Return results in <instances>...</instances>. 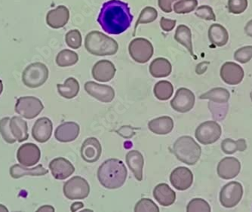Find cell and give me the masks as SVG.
<instances>
[{"mask_svg":"<svg viewBox=\"0 0 252 212\" xmlns=\"http://www.w3.org/2000/svg\"><path fill=\"white\" fill-rule=\"evenodd\" d=\"M41 151L36 144L27 143L21 145L17 152V159L19 163L25 167L36 165L40 160Z\"/></svg>","mask_w":252,"mask_h":212,"instance_id":"obj_13","label":"cell"},{"mask_svg":"<svg viewBox=\"0 0 252 212\" xmlns=\"http://www.w3.org/2000/svg\"><path fill=\"white\" fill-rule=\"evenodd\" d=\"M243 196V187L239 182H232L223 186L220 193V204L230 209L239 204Z\"/></svg>","mask_w":252,"mask_h":212,"instance_id":"obj_10","label":"cell"},{"mask_svg":"<svg viewBox=\"0 0 252 212\" xmlns=\"http://www.w3.org/2000/svg\"><path fill=\"white\" fill-rule=\"evenodd\" d=\"M55 208L52 206H43L38 209L37 212H55Z\"/></svg>","mask_w":252,"mask_h":212,"instance_id":"obj_52","label":"cell"},{"mask_svg":"<svg viewBox=\"0 0 252 212\" xmlns=\"http://www.w3.org/2000/svg\"><path fill=\"white\" fill-rule=\"evenodd\" d=\"M116 72L115 65L108 60L99 61L94 65L92 70L93 78L100 83H107L113 80Z\"/></svg>","mask_w":252,"mask_h":212,"instance_id":"obj_17","label":"cell"},{"mask_svg":"<svg viewBox=\"0 0 252 212\" xmlns=\"http://www.w3.org/2000/svg\"><path fill=\"white\" fill-rule=\"evenodd\" d=\"M158 17V12L154 7L147 6L141 11L138 19L136 21L135 27H134V32L137 30V26L139 25H146V24L152 23L157 20Z\"/></svg>","mask_w":252,"mask_h":212,"instance_id":"obj_37","label":"cell"},{"mask_svg":"<svg viewBox=\"0 0 252 212\" xmlns=\"http://www.w3.org/2000/svg\"><path fill=\"white\" fill-rule=\"evenodd\" d=\"M154 46L148 39L136 38L130 42L128 52L131 59L139 63H145L154 55Z\"/></svg>","mask_w":252,"mask_h":212,"instance_id":"obj_7","label":"cell"},{"mask_svg":"<svg viewBox=\"0 0 252 212\" xmlns=\"http://www.w3.org/2000/svg\"><path fill=\"white\" fill-rule=\"evenodd\" d=\"M70 19V12L64 5H59L51 10L46 15V23L54 29H60L67 24Z\"/></svg>","mask_w":252,"mask_h":212,"instance_id":"obj_20","label":"cell"},{"mask_svg":"<svg viewBox=\"0 0 252 212\" xmlns=\"http://www.w3.org/2000/svg\"><path fill=\"white\" fill-rule=\"evenodd\" d=\"M212 211L211 206L209 203L205 200V199H192L189 202V204L187 206V212H209Z\"/></svg>","mask_w":252,"mask_h":212,"instance_id":"obj_41","label":"cell"},{"mask_svg":"<svg viewBox=\"0 0 252 212\" xmlns=\"http://www.w3.org/2000/svg\"><path fill=\"white\" fill-rule=\"evenodd\" d=\"M175 39L178 43L185 46L190 54L191 56L196 59V56L194 55L193 48H192V32L188 26L181 25L177 28L175 30Z\"/></svg>","mask_w":252,"mask_h":212,"instance_id":"obj_30","label":"cell"},{"mask_svg":"<svg viewBox=\"0 0 252 212\" xmlns=\"http://www.w3.org/2000/svg\"><path fill=\"white\" fill-rule=\"evenodd\" d=\"M248 5V0H228V11L233 15H240L247 9Z\"/></svg>","mask_w":252,"mask_h":212,"instance_id":"obj_42","label":"cell"},{"mask_svg":"<svg viewBox=\"0 0 252 212\" xmlns=\"http://www.w3.org/2000/svg\"><path fill=\"white\" fill-rule=\"evenodd\" d=\"M86 50L96 56H111L118 52V42L99 31H92L85 39Z\"/></svg>","mask_w":252,"mask_h":212,"instance_id":"obj_3","label":"cell"},{"mask_svg":"<svg viewBox=\"0 0 252 212\" xmlns=\"http://www.w3.org/2000/svg\"><path fill=\"white\" fill-rule=\"evenodd\" d=\"M245 32L249 37L252 38V19L246 24V26L244 28Z\"/></svg>","mask_w":252,"mask_h":212,"instance_id":"obj_50","label":"cell"},{"mask_svg":"<svg viewBox=\"0 0 252 212\" xmlns=\"http://www.w3.org/2000/svg\"><path fill=\"white\" fill-rule=\"evenodd\" d=\"M197 6V0H179L174 4L173 10L176 14L184 15L193 12Z\"/></svg>","mask_w":252,"mask_h":212,"instance_id":"obj_38","label":"cell"},{"mask_svg":"<svg viewBox=\"0 0 252 212\" xmlns=\"http://www.w3.org/2000/svg\"><path fill=\"white\" fill-rule=\"evenodd\" d=\"M195 15L198 18L205 21H216V15L214 12L213 8L209 5H201L198 7Z\"/></svg>","mask_w":252,"mask_h":212,"instance_id":"obj_45","label":"cell"},{"mask_svg":"<svg viewBox=\"0 0 252 212\" xmlns=\"http://www.w3.org/2000/svg\"><path fill=\"white\" fill-rule=\"evenodd\" d=\"M148 128L156 135H168L173 130L174 121L171 117L166 116L158 117L149 121Z\"/></svg>","mask_w":252,"mask_h":212,"instance_id":"obj_25","label":"cell"},{"mask_svg":"<svg viewBox=\"0 0 252 212\" xmlns=\"http://www.w3.org/2000/svg\"><path fill=\"white\" fill-rule=\"evenodd\" d=\"M79 61V56L76 52L70 49L61 51L56 57V63L61 67H66L76 64Z\"/></svg>","mask_w":252,"mask_h":212,"instance_id":"obj_35","label":"cell"},{"mask_svg":"<svg viewBox=\"0 0 252 212\" xmlns=\"http://www.w3.org/2000/svg\"><path fill=\"white\" fill-rule=\"evenodd\" d=\"M230 97V94L227 89L219 87L211 89L207 92L201 94L199 98L201 100L208 99L210 101L216 103H226L228 102Z\"/></svg>","mask_w":252,"mask_h":212,"instance_id":"obj_32","label":"cell"},{"mask_svg":"<svg viewBox=\"0 0 252 212\" xmlns=\"http://www.w3.org/2000/svg\"><path fill=\"white\" fill-rule=\"evenodd\" d=\"M65 41L69 47L73 49H78L81 47L83 43L81 32L78 30H72L69 31L65 36Z\"/></svg>","mask_w":252,"mask_h":212,"instance_id":"obj_39","label":"cell"},{"mask_svg":"<svg viewBox=\"0 0 252 212\" xmlns=\"http://www.w3.org/2000/svg\"><path fill=\"white\" fill-rule=\"evenodd\" d=\"M10 120L11 118L9 117H5L0 120V133L7 143L14 144L16 142L17 140L11 133V128H10Z\"/></svg>","mask_w":252,"mask_h":212,"instance_id":"obj_40","label":"cell"},{"mask_svg":"<svg viewBox=\"0 0 252 212\" xmlns=\"http://www.w3.org/2000/svg\"><path fill=\"white\" fill-rule=\"evenodd\" d=\"M220 75L225 83L230 86H236L242 83L245 73L240 65L234 62H226L222 65Z\"/></svg>","mask_w":252,"mask_h":212,"instance_id":"obj_14","label":"cell"},{"mask_svg":"<svg viewBox=\"0 0 252 212\" xmlns=\"http://www.w3.org/2000/svg\"><path fill=\"white\" fill-rule=\"evenodd\" d=\"M43 109L42 101L37 97L32 96L20 97L15 104V112L28 120L36 118Z\"/></svg>","mask_w":252,"mask_h":212,"instance_id":"obj_8","label":"cell"},{"mask_svg":"<svg viewBox=\"0 0 252 212\" xmlns=\"http://www.w3.org/2000/svg\"><path fill=\"white\" fill-rule=\"evenodd\" d=\"M235 61L241 63H246L250 61L252 59V46H244L238 49L235 52Z\"/></svg>","mask_w":252,"mask_h":212,"instance_id":"obj_43","label":"cell"},{"mask_svg":"<svg viewBox=\"0 0 252 212\" xmlns=\"http://www.w3.org/2000/svg\"><path fill=\"white\" fill-rule=\"evenodd\" d=\"M247 149V144H246V140L239 139L237 141H233L231 138H226L223 140L221 143V150L224 153L233 154L235 152L239 151V152H243Z\"/></svg>","mask_w":252,"mask_h":212,"instance_id":"obj_33","label":"cell"},{"mask_svg":"<svg viewBox=\"0 0 252 212\" xmlns=\"http://www.w3.org/2000/svg\"><path fill=\"white\" fill-rule=\"evenodd\" d=\"M80 127L74 121H66L59 125L55 130V137L60 142L67 143L78 138Z\"/></svg>","mask_w":252,"mask_h":212,"instance_id":"obj_22","label":"cell"},{"mask_svg":"<svg viewBox=\"0 0 252 212\" xmlns=\"http://www.w3.org/2000/svg\"><path fill=\"white\" fill-rule=\"evenodd\" d=\"M49 169L57 180H65L75 172L73 164L63 157L53 159L49 164Z\"/></svg>","mask_w":252,"mask_h":212,"instance_id":"obj_18","label":"cell"},{"mask_svg":"<svg viewBox=\"0 0 252 212\" xmlns=\"http://www.w3.org/2000/svg\"><path fill=\"white\" fill-rule=\"evenodd\" d=\"M58 91L62 97L66 99H72L76 97L79 94V82L73 77H69L65 80L63 84L57 85Z\"/></svg>","mask_w":252,"mask_h":212,"instance_id":"obj_31","label":"cell"},{"mask_svg":"<svg viewBox=\"0 0 252 212\" xmlns=\"http://www.w3.org/2000/svg\"><path fill=\"white\" fill-rule=\"evenodd\" d=\"M49 78V69L40 62L31 63L27 66L22 73V81L25 86L31 89L40 87Z\"/></svg>","mask_w":252,"mask_h":212,"instance_id":"obj_5","label":"cell"},{"mask_svg":"<svg viewBox=\"0 0 252 212\" xmlns=\"http://www.w3.org/2000/svg\"><path fill=\"white\" fill-rule=\"evenodd\" d=\"M84 207V204L82 202H77V203H73L70 207V210L72 212H77L79 209H83Z\"/></svg>","mask_w":252,"mask_h":212,"instance_id":"obj_51","label":"cell"},{"mask_svg":"<svg viewBox=\"0 0 252 212\" xmlns=\"http://www.w3.org/2000/svg\"><path fill=\"white\" fill-rule=\"evenodd\" d=\"M10 128L18 142L27 141L29 138L28 123L21 117H14L10 120Z\"/></svg>","mask_w":252,"mask_h":212,"instance_id":"obj_29","label":"cell"},{"mask_svg":"<svg viewBox=\"0 0 252 212\" xmlns=\"http://www.w3.org/2000/svg\"><path fill=\"white\" fill-rule=\"evenodd\" d=\"M195 101L196 97L192 91L186 88H180L170 104L177 112L185 114L193 108Z\"/></svg>","mask_w":252,"mask_h":212,"instance_id":"obj_11","label":"cell"},{"mask_svg":"<svg viewBox=\"0 0 252 212\" xmlns=\"http://www.w3.org/2000/svg\"><path fill=\"white\" fill-rule=\"evenodd\" d=\"M154 196L158 204L168 207L175 203L176 193L167 183H159L154 189Z\"/></svg>","mask_w":252,"mask_h":212,"instance_id":"obj_24","label":"cell"},{"mask_svg":"<svg viewBox=\"0 0 252 212\" xmlns=\"http://www.w3.org/2000/svg\"><path fill=\"white\" fill-rule=\"evenodd\" d=\"M173 152L183 163L193 165L200 159L202 148L192 137L182 136L174 144Z\"/></svg>","mask_w":252,"mask_h":212,"instance_id":"obj_4","label":"cell"},{"mask_svg":"<svg viewBox=\"0 0 252 212\" xmlns=\"http://www.w3.org/2000/svg\"><path fill=\"white\" fill-rule=\"evenodd\" d=\"M0 212H8V210L5 206H3V205L0 204Z\"/></svg>","mask_w":252,"mask_h":212,"instance_id":"obj_53","label":"cell"},{"mask_svg":"<svg viewBox=\"0 0 252 212\" xmlns=\"http://www.w3.org/2000/svg\"><path fill=\"white\" fill-rule=\"evenodd\" d=\"M209 41L217 47H223L229 41V33L224 27L220 24H213L208 32Z\"/></svg>","mask_w":252,"mask_h":212,"instance_id":"obj_26","label":"cell"},{"mask_svg":"<svg viewBox=\"0 0 252 212\" xmlns=\"http://www.w3.org/2000/svg\"><path fill=\"white\" fill-rule=\"evenodd\" d=\"M250 97H251V100H252V91H251V93H250Z\"/></svg>","mask_w":252,"mask_h":212,"instance_id":"obj_55","label":"cell"},{"mask_svg":"<svg viewBox=\"0 0 252 212\" xmlns=\"http://www.w3.org/2000/svg\"><path fill=\"white\" fill-rule=\"evenodd\" d=\"M154 92L158 100H168L174 93L173 85L166 80L158 82L154 86Z\"/></svg>","mask_w":252,"mask_h":212,"instance_id":"obj_34","label":"cell"},{"mask_svg":"<svg viewBox=\"0 0 252 212\" xmlns=\"http://www.w3.org/2000/svg\"><path fill=\"white\" fill-rule=\"evenodd\" d=\"M63 194L70 200L84 199L90 193V186L82 177L75 176L63 184Z\"/></svg>","mask_w":252,"mask_h":212,"instance_id":"obj_6","label":"cell"},{"mask_svg":"<svg viewBox=\"0 0 252 212\" xmlns=\"http://www.w3.org/2000/svg\"><path fill=\"white\" fill-rule=\"evenodd\" d=\"M136 129H137V128H133V127L129 126V125H125V126L121 127L120 129L117 130V132L124 138H131L135 135L134 130Z\"/></svg>","mask_w":252,"mask_h":212,"instance_id":"obj_48","label":"cell"},{"mask_svg":"<svg viewBox=\"0 0 252 212\" xmlns=\"http://www.w3.org/2000/svg\"><path fill=\"white\" fill-rule=\"evenodd\" d=\"M209 62H202L196 66V72L197 74H203L208 68Z\"/></svg>","mask_w":252,"mask_h":212,"instance_id":"obj_49","label":"cell"},{"mask_svg":"<svg viewBox=\"0 0 252 212\" xmlns=\"http://www.w3.org/2000/svg\"><path fill=\"white\" fill-rule=\"evenodd\" d=\"M102 147L95 138H89L83 142L81 148V156L88 163H94L100 159Z\"/></svg>","mask_w":252,"mask_h":212,"instance_id":"obj_19","label":"cell"},{"mask_svg":"<svg viewBox=\"0 0 252 212\" xmlns=\"http://www.w3.org/2000/svg\"><path fill=\"white\" fill-rule=\"evenodd\" d=\"M48 173L49 170L45 169L42 165H38L32 169H27L21 165H14L10 168V175L15 179L24 176H43Z\"/></svg>","mask_w":252,"mask_h":212,"instance_id":"obj_27","label":"cell"},{"mask_svg":"<svg viewBox=\"0 0 252 212\" xmlns=\"http://www.w3.org/2000/svg\"><path fill=\"white\" fill-rule=\"evenodd\" d=\"M52 131V121L47 117H42L34 124L32 128V135L38 142L45 143L50 139Z\"/></svg>","mask_w":252,"mask_h":212,"instance_id":"obj_21","label":"cell"},{"mask_svg":"<svg viewBox=\"0 0 252 212\" xmlns=\"http://www.w3.org/2000/svg\"><path fill=\"white\" fill-rule=\"evenodd\" d=\"M241 163L235 157H225L220 160L217 168L218 175L224 180H230L239 175Z\"/></svg>","mask_w":252,"mask_h":212,"instance_id":"obj_16","label":"cell"},{"mask_svg":"<svg viewBox=\"0 0 252 212\" xmlns=\"http://www.w3.org/2000/svg\"><path fill=\"white\" fill-rule=\"evenodd\" d=\"M208 107L215 121H223L229 110V104L227 102L216 103L209 101Z\"/></svg>","mask_w":252,"mask_h":212,"instance_id":"obj_36","label":"cell"},{"mask_svg":"<svg viewBox=\"0 0 252 212\" xmlns=\"http://www.w3.org/2000/svg\"><path fill=\"white\" fill-rule=\"evenodd\" d=\"M221 134V127L217 121H207L196 128L195 136L200 144L209 145L219 141Z\"/></svg>","mask_w":252,"mask_h":212,"instance_id":"obj_9","label":"cell"},{"mask_svg":"<svg viewBox=\"0 0 252 212\" xmlns=\"http://www.w3.org/2000/svg\"><path fill=\"white\" fill-rule=\"evenodd\" d=\"M84 87L89 95L97 99L100 102L110 103L115 97V91L111 86L89 81L86 83Z\"/></svg>","mask_w":252,"mask_h":212,"instance_id":"obj_12","label":"cell"},{"mask_svg":"<svg viewBox=\"0 0 252 212\" xmlns=\"http://www.w3.org/2000/svg\"><path fill=\"white\" fill-rule=\"evenodd\" d=\"M171 185L181 191L189 189L193 182V175L187 167H178L170 175Z\"/></svg>","mask_w":252,"mask_h":212,"instance_id":"obj_15","label":"cell"},{"mask_svg":"<svg viewBox=\"0 0 252 212\" xmlns=\"http://www.w3.org/2000/svg\"><path fill=\"white\" fill-rule=\"evenodd\" d=\"M149 71L154 78H165L171 74L172 66L166 59L157 58L151 62Z\"/></svg>","mask_w":252,"mask_h":212,"instance_id":"obj_28","label":"cell"},{"mask_svg":"<svg viewBox=\"0 0 252 212\" xmlns=\"http://www.w3.org/2000/svg\"><path fill=\"white\" fill-rule=\"evenodd\" d=\"M176 23V20L168 19L163 17L160 19L159 22L160 27L165 32H171V30H173Z\"/></svg>","mask_w":252,"mask_h":212,"instance_id":"obj_46","label":"cell"},{"mask_svg":"<svg viewBox=\"0 0 252 212\" xmlns=\"http://www.w3.org/2000/svg\"><path fill=\"white\" fill-rule=\"evenodd\" d=\"M134 212H159V209L156 205L154 201L150 199H141L138 203L136 204L134 209Z\"/></svg>","mask_w":252,"mask_h":212,"instance_id":"obj_44","label":"cell"},{"mask_svg":"<svg viewBox=\"0 0 252 212\" xmlns=\"http://www.w3.org/2000/svg\"><path fill=\"white\" fill-rule=\"evenodd\" d=\"M2 91H3V85H2V80H0V95L2 94Z\"/></svg>","mask_w":252,"mask_h":212,"instance_id":"obj_54","label":"cell"},{"mask_svg":"<svg viewBox=\"0 0 252 212\" xmlns=\"http://www.w3.org/2000/svg\"><path fill=\"white\" fill-rule=\"evenodd\" d=\"M179 0H158V5L160 9L165 13H171L173 11V3Z\"/></svg>","mask_w":252,"mask_h":212,"instance_id":"obj_47","label":"cell"},{"mask_svg":"<svg viewBox=\"0 0 252 212\" xmlns=\"http://www.w3.org/2000/svg\"><path fill=\"white\" fill-rule=\"evenodd\" d=\"M126 163L130 170L134 174L138 182L143 180V169H144V159L141 152L137 151H131L126 154Z\"/></svg>","mask_w":252,"mask_h":212,"instance_id":"obj_23","label":"cell"},{"mask_svg":"<svg viewBox=\"0 0 252 212\" xmlns=\"http://www.w3.org/2000/svg\"><path fill=\"white\" fill-rule=\"evenodd\" d=\"M128 172L123 161L110 159L103 162L97 170V179L100 184L107 189L121 187L126 182Z\"/></svg>","mask_w":252,"mask_h":212,"instance_id":"obj_2","label":"cell"},{"mask_svg":"<svg viewBox=\"0 0 252 212\" xmlns=\"http://www.w3.org/2000/svg\"><path fill=\"white\" fill-rule=\"evenodd\" d=\"M132 20L128 3L120 0H110L102 6L97 22L108 34L119 35L130 28Z\"/></svg>","mask_w":252,"mask_h":212,"instance_id":"obj_1","label":"cell"}]
</instances>
